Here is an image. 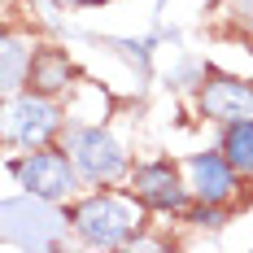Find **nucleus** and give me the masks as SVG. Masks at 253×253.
I'll return each mask as SVG.
<instances>
[{
    "mask_svg": "<svg viewBox=\"0 0 253 253\" xmlns=\"http://www.w3.org/2000/svg\"><path fill=\"white\" fill-rule=\"evenodd\" d=\"M149 205L140 201L135 192H87L70 205L66 223L75 227V236L87 249H123L135 245V236L144 231Z\"/></svg>",
    "mask_w": 253,
    "mask_h": 253,
    "instance_id": "nucleus-1",
    "label": "nucleus"
},
{
    "mask_svg": "<svg viewBox=\"0 0 253 253\" xmlns=\"http://www.w3.org/2000/svg\"><path fill=\"white\" fill-rule=\"evenodd\" d=\"M61 105L57 96H44V92H35V87H22V92H13V96H4V123H0V135H4V144L9 149H44L52 144L57 135H61Z\"/></svg>",
    "mask_w": 253,
    "mask_h": 253,
    "instance_id": "nucleus-2",
    "label": "nucleus"
},
{
    "mask_svg": "<svg viewBox=\"0 0 253 253\" xmlns=\"http://www.w3.org/2000/svg\"><path fill=\"white\" fill-rule=\"evenodd\" d=\"M61 149L70 153V162L79 166V179H83V183H92V188H105V183H118L123 175H131L126 149L109 135V131H105L101 123H92V126H70Z\"/></svg>",
    "mask_w": 253,
    "mask_h": 253,
    "instance_id": "nucleus-3",
    "label": "nucleus"
},
{
    "mask_svg": "<svg viewBox=\"0 0 253 253\" xmlns=\"http://www.w3.org/2000/svg\"><path fill=\"white\" fill-rule=\"evenodd\" d=\"M13 175L22 183L26 197H35V201H48V205H66L70 197L79 192V166L70 162V153L66 149H31L22 153L18 162H13Z\"/></svg>",
    "mask_w": 253,
    "mask_h": 253,
    "instance_id": "nucleus-4",
    "label": "nucleus"
},
{
    "mask_svg": "<svg viewBox=\"0 0 253 253\" xmlns=\"http://www.w3.org/2000/svg\"><path fill=\"white\" fill-rule=\"evenodd\" d=\"M131 192L149 210H162V214H188V201H192V188H188V175H179L170 162H144V166H131Z\"/></svg>",
    "mask_w": 253,
    "mask_h": 253,
    "instance_id": "nucleus-5",
    "label": "nucleus"
},
{
    "mask_svg": "<svg viewBox=\"0 0 253 253\" xmlns=\"http://www.w3.org/2000/svg\"><path fill=\"white\" fill-rule=\"evenodd\" d=\"M201 114L218 126H231V123H245L253 118V83L249 79H236V75H210L201 83Z\"/></svg>",
    "mask_w": 253,
    "mask_h": 253,
    "instance_id": "nucleus-6",
    "label": "nucleus"
},
{
    "mask_svg": "<svg viewBox=\"0 0 253 253\" xmlns=\"http://www.w3.org/2000/svg\"><path fill=\"white\" fill-rule=\"evenodd\" d=\"M188 188H192V201H214V205H227L240 188V170L227 162V153H192L188 166Z\"/></svg>",
    "mask_w": 253,
    "mask_h": 253,
    "instance_id": "nucleus-7",
    "label": "nucleus"
},
{
    "mask_svg": "<svg viewBox=\"0 0 253 253\" xmlns=\"http://www.w3.org/2000/svg\"><path fill=\"white\" fill-rule=\"evenodd\" d=\"M70 83H75V66H70L66 52H57V48L35 52V66H31V83L26 87H35L44 96H61V92H70Z\"/></svg>",
    "mask_w": 253,
    "mask_h": 253,
    "instance_id": "nucleus-8",
    "label": "nucleus"
},
{
    "mask_svg": "<svg viewBox=\"0 0 253 253\" xmlns=\"http://www.w3.org/2000/svg\"><path fill=\"white\" fill-rule=\"evenodd\" d=\"M35 52H40V48H31L26 40H18V35H4V48H0V57H4V96L22 92L26 83H31Z\"/></svg>",
    "mask_w": 253,
    "mask_h": 253,
    "instance_id": "nucleus-9",
    "label": "nucleus"
},
{
    "mask_svg": "<svg viewBox=\"0 0 253 253\" xmlns=\"http://www.w3.org/2000/svg\"><path fill=\"white\" fill-rule=\"evenodd\" d=\"M223 153H227L231 166L240 170V179H253V118L223 126Z\"/></svg>",
    "mask_w": 253,
    "mask_h": 253,
    "instance_id": "nucleus-10",
    "label": "nucleus"
}]
</instances>
